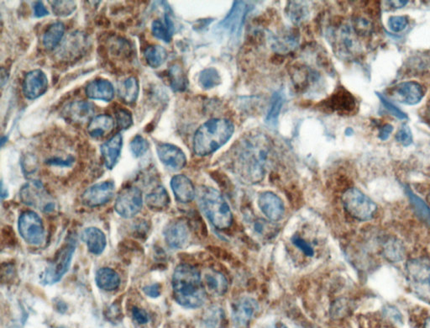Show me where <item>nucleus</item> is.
Masks as SVG:
<instances>
[{
  "mask_svg": "<svg viewBox=\"0 0 430 328\" xmlns=\"http://www.w3.org/2000/svg\"><path fill=\"white\" fill-rule=\"evenodd\" d=\"M234 131L233 123L227 119H208L196 131L193 140V152L199 157L211 155L230 141Z\"/></svg>",
  "mask_w": 430,
  "mask_h": 328,
  "instance_id": "3",
  "label": "nucleus"
},
{
  "mask_svg": "<svg viewBox=\"0 0 430 328\" xmlns=\"http://www.w3.org/2000/svg\"><path fill=\"white\" fill-rule=\"evenodd\" d=\"M284 95L282 92L274 93L268 114H267L266 117V122L268 123V124H277L279 115H280L282 106H284Z\"/></svg>",
  "mask_w": 430,
  "mask_h": 328,
  "instance_id": "41",
  "label": "nucleus"
},
{
  "mask_svg": "<svg viewBox=\"0 0 430 328\" xmlns=\"http://www.w3.org/2000/svg\"><path fill=\"white\" fill-rule=\"evenodd\" d=\"M328 36L335 52L342 59L353 60L361 55L362 46L351 26L343 24L333 27L329 30Z\"/></svg>",
  "mask_w": 430,
  "mask_h": 328,
  "instance_id": "6",
  "label": "nucleus"
},
{
  "mask_svg": "<svg viewBox=\"0 0 430 328\" xmlns=\"http://www.w3.org/2000/svg\"><path fill=\"white\" fill-rule=\"evenodd\" d=\"M342 202L348 213L359 221H369L378 211L377 204L356 188L349 189L344 192Z\"/></svg>",
  "mask_w": 430,
  "mask_h": 328,
  "instance_id": "7",
  "label": "nucleus"
},
{
  "mask_svg": "<svg viewBox=\"0 0 430 328\" xmlns=\"http://www.w3.org/2000/svg\"><path fill=\"white\" fill-rule=\"evenodd\" d=\"M428 118H429V122L430 123V105H429V109H428Z\"/></svg>",
  "mask_w": 430,
  "mask_h": 328,
  "instance_id": "61",
  "label": "nucleus"
},
{
  "mask_svg": "<svg viewBox=\"0 0 430 328\" xmlns=\"http://www.w3.org/2000/svg\"><path fill=\"white\" fill-rule=\"evenodd\" d=\"M271 46L275 52L284 53L289 52L296 48L298 44V37L293 30L286 33L272 36L270 37Z\"/></svg>",
  "mask_w": 430,
  "mask_h": 328,
  "instance_id": "34",
  "label": "nucleus"
},
{
  "mask_svg": "<svg viewBox=\"0 0 430 328\" xmlns=\"http://www.w3.org/2000/svg\"><path fill=\"white\" fill-rule=\"evenodd\" d=\"M52 12L58 17H68L75 12L77 3L75 1H50Z\"/></svg>",
  "mask_w": 430,
  "mask_h": 328,
  "instance_id": "43",
  "label": "nucleus"
},
{
  "mask_svg": "<svg viewBox=\"0 0 430 328\" xmlns=\"http://www.w3.org/2000/svg\"><path fill=\"white\" fill-rule=\"evenodd\" d=\"M393 130L394 128L392 125L386 124L379 130L378 137L381 139L382 141H386L387 139H389Z\"/></svg>",
  "mask_w": 430,
  "mask_h": 328,
  "instance_id": "57",
  "label": "nucleus"
},
{
  "mask_svg": "<svg viewBox=\"0 0 430 328\" xmlns=\"http://www.w3.org/2000/svg\"><path fill=\"white\" fill-rule=\"evenodd\" d=\"M115 122L119 131L130 129L134 124L133 114L125 108L115 110Z\"/></svg>",
  "mask_w": 430,
  "mask_h": 328,
  "instance_id": "44",
  "label": "nucleus"
},
{
  "mask_svg": "<svg viewBox=\"0 0 430 328\" xmlns=\"http://www.w3.org/2000/svg\"><path fill=\"white\" fill-rule=\"evenodd\" d=\"M95 282L98 287L106 291H114L121 284V278L115 270L102 268L98 270L95 276Z\"/></svg>",
  "mask_w": 430,
  "mask_h": 328,
  "instance_id": "32",
  "label": "nucleus"
},
{
  "mask_svg": "<svg viewBox=\"0 0 430 328\" xmlns=\"http://www.w3.org/2000/svg\"><path fill=\"white\" fill-rule=\"evenodd\" d=\"M115 191V184L113 181H104L88 188L82 195V202L88 207L104 206L113 199Z\"/></svg>",
  "mask_w": 430,
  "mask_h": 328,
  "instance_id": "15",
  "label": "nucleus"
},
{
  "mask_svg": "<svg viewBox=\"0 0 430 328\" xmlns=\"http://www.w3.org/2000/svg\"><path fill=\"white\" fill-rule=\"evenodd\" d=\"M292 242L306 255L313 257V254H315V250H313V247L308 242H306L304 239L297 236V235L292 238Z\"/></svg>",
  "mask_w": 430,
  "mask_h": 328,
  "instance_id": "53",
  "label": "nucleus"
},
{
  "mask_svg": "<svg viewBox=\"0 0 430 328\" xmlns=\"http://www.w3.org/2000/svg\"><path fill=\"white\" fill-rule=\"evenodd\" d=\"M224 313L222 309L211 307L204 316V322L207 328H220L223 325Z\"/></svg>",
  "mask_w": 430,
  "mask_h": 328,
  "instance_id": "42",
  "label": "nucleus"
},
{
  "mask_svg": "<svg viewBox=\"0 0 430 328\" xmlns=\"http://www.w3.org/2000/svg\"><path fill=\"white\" fill-rule=\"evenodd\" d=\"M396 140L399 144L409 146L413 144V137L411 129L407 125H402L396 134Z\"/></svg>",
  "mask_w": 430,
  "mask_h": 328,
  "instance_id": "50",
  "label": "nucleus"
},
{
  "mask_svg": "<svg viewBox=\"0 0 430 328\" xmlns=\"http://www.w3.org/2000/svg\"><path fill=\"white\" fill-rule=\"evenodd\" d=\"M199 206L213 226L219 230L230 227L233 220L230 206L215 189L202 186L197 191Z\"/></svg>",
  "mask_w": 430,
  "mask_h": 328,
  "instance_id": "4",
  "label": "nucleus"
},
{
  "mask_svg": "<svg viewBox=\"0 0 430 328\" xmlns=\"http://www.w3.org/2000/svg\"><path fill=\"white\" fill-rule=\"evenodd\" d=\"M174 298L180 306L195 309L202 307L206 300L201 275L192 265H178L173 276Z\"/></svg>",
  "mask_w": 430,
  "mask_h": 328,
  "instance_id": "2",
  "label": "nucleus"
},
{
  "mask_svg": "<svg viewBox=\"0 0 430 328\" xmlns=\"http://www.w3.org/2000/svg\"><path fill=\"white\" fill-rule=\"evenodd\" d=\"M322 106L340 115H350L355 110L356 100L346 88L340 87L333 93L331 97L322 102Z\"/></svg>",
  "mask_w": 430,
  "mask_h": 328,
  "instance_id": "18",
  "label": "nucleus"
},
{
  "mask_svg": "<svg viewBox=\"0 0 430 328\" xmlns=\"http://www.w3.org/2000/svg\"><path fill=\"white\" fill-rule=\"evenodd\" d=\"M272 151L273 142L264 133L253 131L244 135L231 148L235 173L246 183L261 182Z\"/></svg>",
  "mask_w": 430,
  "mask_h": 328,
  "instance_id": "1",
  "label": "nucleus"
},
{
  "mask_svg": "<svg viewBox=\"0 0 430 328\" xmlns=\"http://www.w3.org/2000/svg\"><path fill=\"white\" fill-rule=\"evenodd\" d=\"M404 253V248L397 241H389L384 247L385 257L391 261L398 262L402 260Z\"/></svg>",
  "mask_w": 430,
  "mask_h": 328,
  "instance_id": "46",
  "label": "nucleus"
},
{
  "mask_svg": "<svg viewBox=\"0 0 430 328\" xmlns=\"http://www.w3.org/2000/svg\"><path fill=\"white\" fill-rule=\"evenodd\" d=\"M285 11L294 24H301L309 17V8L304 2H289Z\"/></svg>",
  "mask_w": 430,
  "mask_h": 328,
  "instance_id": "38",
  "label": "nucleus"
},
{
  "mask_svg": "<svg viewBox=\"0 0 430 328\" xmlns=\"http://www.w3.org/2000/svg\"><path fill=\"white\" fill-rule=\"evenodd\" d=\"M75 249L76 239L68 238V240L58 251L53 261L46 268L43 278L44 284H56L67 273L71 265Z\"/></svg>",
  "mask_w": 430,
  "mask_h": 328,
  "instance_id": "8",
  "label": "nucleus"
},
{
  "mask_svg": "<svg viewBox=\"0 0 430 328\" xmlns=\"http://www.w3.org/2000/svg\"><path fill=\"white\" fill-rule=\"evenodd\" d=\"M34 15L36 18H43L49 15V11L43 2L37 1L34 3Z\"/></svg>",
  "mask_w": 430,
  "mask_h": 328,
  "instance_id": "55",
  "label": "nucleus"
},
{
  "mask_svg": "<svg viewBox=\"0 0 430 328\" xmlns=\"http://www.w3.org/2000/svg\"><path fill=\"white\" fill-rule=\"evenodd\" d=\"M114 127V118L110 115L101 114L96 115L88 122L87 131L92 138L99 139L111 133Z\"/></svg>",
  "mask_w": 430,
  "mask_h": 328,
  "instance_id": "27",
  "label": "nucleus"
},
{
  "mask_svg": "<svg viewBox=\"0 0 430 328\" xmlns=\"http://www.w3.org/2000/svg\"><path fill=\"white\" fill-rule=\"evenodd\" d=\"M375 95L380 99V102H382V106L385 107V109L389 112L391 115H393L394 117H396L399 119H408V115H407L404 111L401 110L396 106L393 105V104L389 102L384 95L380 94V93H375Z\"/></svg>",
  "mask_w": 430,
  "mask_h": 328,
  "instance_id": "48",
  "label": "nucleus"
},
{
  "mask_svg": "<svg viewBox=\"0 0 430 328\" xmlns=\"http://www.w3.org/2000/svg\"><path fill=\"white\" fill-rule=\"evenodd\" d=\"M152 34L157 39L170 44L172 41L175 26L168 13L164 15V22L160 20H155L152 23Z\"/></svg>",
  "mask_w": 430,
  "mask_h": 328,
  "instance_id": "31",
  "label": "nucleus"
},
{
  "mask_svg": "<svg viewBox=\"0 0 430 328\" xmlns=\"http://www.w3.org/2000/svg\"><path fill=\"white\" fill-rule=\"evenodd\" d=\"M408 0H398V1H390V3H392V6L396 8V9H401V8H404L406 6L407 3H408Z\"/></svg>",
  "mask_w": 430,
  "mask_h": 328,
  "instance_id": "58",
  "label": "nucleus"
},
{
  "mask_svg": "<svg viewBox=\"0 0 430 328\" xmlns=\"http://www.w3.org/2000/svg\"><path fill=\"white\" fill-rule=\"evenodd\" d=\"M142 192L139 188L129 186L119 193L115 200V210L124 218H133L142 209Z\"/></svg>",
  "mask_w": 430,
  "mask_h": 328,
  "instance_id": "11",
  "label": "nucleus"
},
{
  "mask_svg": "<svg viewBox=\"0 0 430 328\" xmlns=\"http://www.w3.org/2000/svg\"><path fill=\"white\" fill-rule=\"evenodd\" d=\"M248 12V6L243 1H235L227 17L219 23V28L230 36L238 37L242 32L244 21Z\"/></svg>",
  "mask_w": 430,
  "mask_h": 328,
  "instance_id": "17",
  "label": "nucleus"
},
{
  "mask_svg": "<svg viewBox=\"0 0 430 328\" xmlns=\"http://www.w3.org/2000/svg\"><path fill=\"white\" fill-rule=\"evenodd\" d=\"M75 158L72 155L67 157H52L46 160V164L50 166H55V167L68 168L75 164Z\"/></svg>",
  "mask_w": 430,
  "mask_h": 328,
  "instance_id": "51",
  "label": "nucleus"
},
{
  "mask_svg": "<svg viewBox=\"0 0 430 328\" xmlns=\"http://www.w3.org/2000/svg\"><path fill=\"white\" fill-rule=\"evenodd\" d=\"M409 24V18L405 15H396V17H390L389 20L390 30L396 33L404 32Z\"/></svg>",
  "mask_w": 430,
  "mask_h": 328,
  "instance_id": "49",
  "label": "nucleus"
},
{
  "mask_svg": "<svg viewBox=\"0 0 430 328\" xmlns=\"http://www.w3.org/2000/svg\"><path fill=\"white\" fill-rule=\"evenodd\" d=\"M406 279L413 294L430 305V260L413 258L407 262Z\"/></svg>",
  "mask_w": 430,
  "mask_h": 328,
  "instance_id": "5",
  "label": "nucleus"
},
{
  "mask_svg": "<svg viewBox=\"0 0 430 328\" xmlns=\"http://www.w3.org/2000/svg\"><path fill=\"white\" fill-rule=\"evenodd\" d=\"M171 188L177 200L181 203H189L195 198V185L187 176L184 175L174 176L171 180Z\"/></svg>",
  "mask_w": 430,
  "mask_h": 328,
  "instance_id": "25",
  "label": "nucleus"
},
{
  "mask_svg": "<svg viewBox=\"0 0 430 328\" xmlns=\"http://www.w3.org/2000/svg\"><path fill=\"white\" fill-rule=\"evenodd\" d=\"M389 95L395 102L407 106H416L424 97L423 86L416 81H406L390 88Z\"/></svg>",
  "mask_w": 430,
  "mask_h": 328,
  "instance_id": "12",
  "label": "nucleus"
},
{
  "mask_svg": "<svg viewBox=\"0 0 430 328\" xmlns=\"http://www.w3.org/2000/svg\"><path fill=\"white\" fill-rule=\"evenodd\" d=\"M352 28L358 34V36L367 37L369 36L371 32L373 26H371L370 21L367 18L358 15V17L354 19Z\"/></svg>",
  "mask_w": 430,
  "mask_h": 328,
  "instance_id": "47",
  "label": "nucleus"
},
{
  "mask_svg": "<svg viewBox=\"0 0 430 328\" xmlns=\"http://www.w3.org/2000/svg\"><path fill=\"white\" fill-rule=\"evenodd\" d=\"M164 237L166 243L173 249L184 248L189 239V229L183 220H177L170 222L164 229Z\"/></svg>",
  "mask_w": 430,
  "mask_h": 328,
  "instance_id": "20",
  "label": "nucleus"
},
{
  "mask_svg": "<svg viewBox=\"0 0 430 328\" xmlns=\"http://www.w3.org/2000/svg\"><path fill=\"white\" fill-rule=\"evenodd\" d=\"M122 148L123 136L121 133L115 134L100 146L104 164L108 171H112L118 164Z\"/></svg>",
  "mask_w": 430,
  "mask_h": 328,
  "instance_id": "22",
  "label": "nucleus"
},
{
  "mask_svg": "<svg viewBox=\"0 0 430 328\" xmlns=\"http://www.w3.org/2000/svg\"><path fill=\"white\" fill-rule=\"evenodd\" d=\"M292 80L298 91L306 92L312 86H315L317 82H320V75L313 72L311 68L301 65L298 67H293Z\"/></svg>",
  "mask_w": 430,
  "mask_h": 328,
  "instance_id": "26",
  "label": "nucleus"
},
{
  "mask_svg": "<svg viewBox=\"0 0 430 328\" xmlns=\"http://www.w3.org/2000/svg\"><path fill=\"white\" fill-rule=\"evenodd\" d=\"M204 284L208 292L215 296H223L228 289V281L222 273L208 270L204 273Z\"/></svg>",
  "mask_w": 430,
  "mask_h": 328,
  "instance_id": "33",
  "label": "nucleus"
},
{
  "mask_svg": "<svg viewBox=\"0 0 430 328\" xmlns=\"http://www.w3.org/2000/svg\"><path fill=\"white\" fill-rule=\"evenodd\" d=\"M149 142L146 138L137 135L130 142V150L135 157H141L145 155L149 149Z\"/></svg>",
  "mask_w": 430,
  "mask_h": 328,
  "instance_id": "45",
  "label": "nucleus"
},
{
  "mask_svg": "<svg viewBox=\"0 0 430 328\" xmlns=\"http://www.w3.org/2000/svg\"><path fill=\"white\" fill-rule=\"evenodd\" d=\"M59 328H64V327H59Z\"/></svg>",
  "mask_w": 430,
  "mask_h": 328,
  "instance_id": "62",
  "label": "nucleus"
},
{
  "mask_svg": "<svg viewBox=\"0 0 430 328\" xmlns=\"http://www.w3.org/2000/svg\"><path fill=\"white\" fill-rule=\"evenodd\" d=\"M95 107L87 100H76L68 104L61 111V117L73 125H83L94 118Z\"/></svg>",
  "mask_w": 430,
  "mask_h": 328,
  "instance_id": "14",
  "label": "nucleus"
},
{
  "mask_svg": "<svg viewBox=\"0 0 430 328\" xmlns=\"http://www.w3.org/2000/svg\"><path fill=\"white\" fill-rule=\"evenodd\" d=\"M37 164V157L32 155V154H27V155L22 157L21 166L23 171H24L26 175H30V173L36 172Z\"/></svg>",
  "mask_w": 430,
  "mask_h": 328,
  "instance_id": "52",
  "label": "nucleus"
},
{
  "mask_svg": "<svg viewBox=\"0 0 430 328\" xmlns=\"http://www.w3.org/2000/svg\"><path fill=\"white\" fill-rule=\"evenodd\" d=\"M421 328H430V316L424 320L423 326Z\"/></svg>",
  "mask_w": 430,
  "mask_h": 328,
  "instance_id": "59",
  "label": "nucleus"
},
{
  "mask_svg": "<svg viewBox=\"0 0 430 328\" xmlns=\"http://www.w3.org/2000/svg\"><path fill=\"white\" fill-rule=\"evenodd\" d=\"M133 316L135 322L141 324V325H145L150 321V316L148 313L143 309L135 307L133 309Z\"/></svg>",
  "mask_w": 430,
  "mask_h": 328,
  "instance_id": "54",
  "label": "nucleus"
},
{
  "mask_svg": "<svg viewBox=\"0 0 430 328\" xmlns=\"http://www.w3.org/2000/svg\"><path fill=\"white\" fill-rule=\"evenodd\" d=\"M276 328H288V327L284 326V324H278V325L276 327Z\"/></svg>",
  "mask_w": 430,
  "mask_h": 328,
  "instance_id": "60",
  "label": "nucleus"
},
{
  "mask_svg": "<svg viewBox=\"0 0 430 328\" xmlns=\"http://www.w3.org/2000/svg\"><path fill=\"white\" fill-rule=\"evenodd\" d=\"M146 202L150 210L162 211L169 206L170 197L166 189L162 185H159L146 195Z\"/></svg>",
  "mask_w": 430,
  "mask_h": 328,
  "instance_id": "35",
  "label": "nucleus"
},
{
  "mask_svg": "<svg viewBox=\"0 0 430 328\" xmlns=\"http://www.w3.org/2000/svg\"><path fill=\"white\" fill-rule=\"evenodd\" d=\"M119 97L127 106H133L137 102L139 95V83L137 77L130 76L124 80L119 87Z\"/></svg>",
  "mask_w": 430,
  "mask_h": 328,
  "instance_id": "30",
  "label": "nucleus"
},
{
  "mask_svg": "<svg viewBox=\"0 0 430 328\" xmlns=\"http://www.w3.org/2000/svg\"><path fill=\"white\" fill-rule=\"evenodd\" d=\"M115 88L110 80L97 79L85 87V95L90 99L108 103L115 98Z\"/></svg>",
  "mask_w": 430,
  "mask_h": 328,
  "instance_id": "23",
  "label": "nucleus"
},
{
  "mask_svg": "<svg viewBox=\"0 0 430 328\" xmlns=\"http://www.w3.org/2000/svg\"><path fill=\"white\" fill-rule=\"evenodd\" d=\"M89 45L88 37L84 32H76L69 35L58 50L60 60L72 61L79 60L86 52Z\"/></svg>",
  "mask_w": 430,
  "mask_h": 328,
  "instance_id": "13",
  "label": "nucleus"
},
{
  "mask_svg": "<svg viewBox=\"0 0 430 328\" xmlns=\"http://www.w3.org/2000/svg\"><path fill=\"white\" fill-rule=\"evenodd\" d=\"M144 59L146 63L152 68H160L168 59V53L164 46L160 45L148 46L145 49Z\"/></svg>",
  "mask_w": 430,
  "mask_h": 328,
  "instance_id": "36",
  "label": "nucleus"
},
{
  "mask_svg": "<svg viewBox=\"0 0 430 328\" xmlns=\"http://www.w3.org/2000/svg\"><path fill=\"white\" fill-rule=\"evenodd\" d=\"M405 190L418 218L423 220V221L430 226V208L428 206V204H426L420 197L414 194L409 187H406Z\"/></svg>",
  "mask_w": 430,
  "mask_h": 328,
  "instance_id": "39",
  "label": "nucleus"
},
{
  "mask_svg": "<svg viewBox=\"0 0 430 328\" xmlns=\"http://www.w3.org/2000/svg\"><path fill=\"white\" fill-rule=\"evenodd\" d=\"M157 153L162 163L173 171H181L187 164V157L176 145L160 142L157 145Z\"/></svg>",
  "mask_w": 430,
  "mask_h": 328,
  "instance_id": "19",
  "label": "nucleus"
},
{
  "mask_svg": "<svg viewBox=\"0 0 430 328\" xmlns=\"http://www.w3.org/2000/svg\"><path fill=\"white\" fill-rule=\"evenodd\" d=\"M258 206L271 221L277 222L284 217L285 212L284 204L279 197L273 192L262 193L259 196Z\"/></svg>",
  "mask_w": 430,
  "mask_h": 328,
  "instance_id": "21",
  "label": "nucleus"
},
{
  "mask_svg": "<svg viewBox=\"0 0 430 328\" xmlns=\"http://www.w3.org/2000/svg\"><path fill=\"white\" fill-rule=\"evenodd\" d=\"M66 27L63 22L56 21L48 26L42 37V45L48 51H53L63 40Z\"/></svg>",
  "mask_w": 430,
  "mask_h": 328,
  "instance_id": "29",
  "label": "nucleus"
},
{
  "mask_svg": "<svg viewBox=\"0 0 430 328\" xmlns=\"http://www.w3.org/2000/svg\"><path fill=\"white\" fill-rule=\"evenodd\" d=\"M49 81L46 73L41 69L27 73L22 82V93L25 98L34 100L41 97L48 90Z\"/></svg>",
  "mask_w": 430,
  "mask_h": 328,
  "instance_id": "16",
  "label": "nucleus"
},
{
  "mask_svg": "<svg viewBox=\"0 0 430 328\" xmlns=\"http://www.w3.org/2000/svg\"><path fill=\"white\" fill-rule=\"evenodd\" d=\"M19 197L21 202L27 206L37 208L45 213H50L55 210V202L41 181L30 180L23 185L19 191Z\"/></svg>",
  "mask_w": 430,
  "mask_h": 328,
  "instance_id": "9",
  "label": "nucleus"
},
{
  "mask_svg": "<svg viewBox=\"0 0 430 328\" xmlns=\"http://www.w3.org/2000/svg\"><path fill=\"white\" fill-rule=\"evenodd\" d=\"M259 311L257 300L251 298H243L234 306V321L240 327H245Z\"/></svg>",
  "mask_w": 430,
  "mask_h": 328,
  "instance_id": "24",
  "label": "nucleus"
},
{
  "mask_svg": "<svg viewBox=\"0 0 430 328\" xmlns=\"http://www.w3.org/2000/svg\"><path fill=\"white\" fill-rule=\"evenodd\" d=\"M18 229L21 238L30 245L39 246L44 241L43 222L36 212H23L19 218Z\"/></svg>",
  "mask_w": 430,
  "mask_h": 328,
  "instance_id": "10",
  "label": "nucleus"
},
{
  "mask_svg": "<svg viewBox=\"0 0 430 328\" xmlns=\"http://www.w3.org/2000/svg\"><path fill=\"white\" fill-rule=\"evenodd\" d=\"M83 241L86 243L89 252L95 255L101 254L106 248V234L97 227H88L82 233Z\"/></svg>",
  "mask_w": 430,
  "mask_h": 328,
  "instance_id": "28",
  "label": "nucleus"
},
{
  "mask_svg": "<svg viewBox=\"0 0 430 328\" xmlns=\"http://www.w3.org/2000/svg\"><path fill=\"white\" fill-rule=\"evenodd\" d=\"M170 87L174 92H184L188 86V79L184 69L178 64L172 65L168 70Z\"/></svg>",
  "mask_w": 430,
  "mask_h": 328,
  "instance_id": "37",
  "label": "nucleus"
},
{
  "mask_svg": "<svg viewBox=\"0 0 430 328\" xmlns=\"http://www.w3.org/2000/svg\"><path fill=\"white\" fill-rule=\"evenodd\" d=\"M146 296L152 297V298H157L161 295V285L159 284H154L152 285H147V287L143 289Z\"/></svg>",
  "mask_w": 430,
  "mask_h": 328,
  "instance_id": "56",
  "label": "nucleus"
},
{
  "mask_svg": "<svg viewBox=\"0 0 430 328\" xmlns=\"http://www.w3.org/2000/svg\"><path fill=\"white\" fill-rule=\"evenodd\" d=\"M199 83L204 90H211L222 84V77L217 69L208 68L200 73Z\"/></svg>",
  "mask_w": 430,
  "mask_h": 328,
  "instance_id": "40",
  "label": "nucleus"
}]
</instances>
